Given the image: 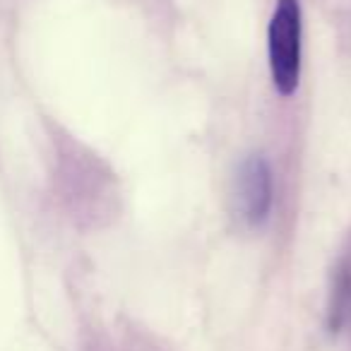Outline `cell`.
Wrapping results in <instances>:
<instances>
[{
    "instance_id": "obj_2",
    "label": "cell",
    "mask_w": 351,
    "mask_h": 351,
    "mask_svg": "<svg viewBox=\"0 0 351 351\" xmlns=\"http://www.w3.org/2000/svg\"><path fill=\"white\" fill-rule=\"evenodd\" d=\"M272 202V183H269V166L260 154H253L243 161L239 173V205L241 215L248 224L265 221Z\"/></svg>"
},
{
    "instance_id": "obj_1",
    "label": "cell",
    "mask_w": 351,
    "mask_h": 351,
    "mask_svg": "<svg viewBox=\"0 0 351 351\" xmlns=\"http://www.w3.org/2000/svg\"><path fill=\"white\" fill-rule=\"evenodd\" d=\"M269 70L282 97H291L301 77V5L298 0H277L267 32Z\"/></svg>"
}]
</instances>
